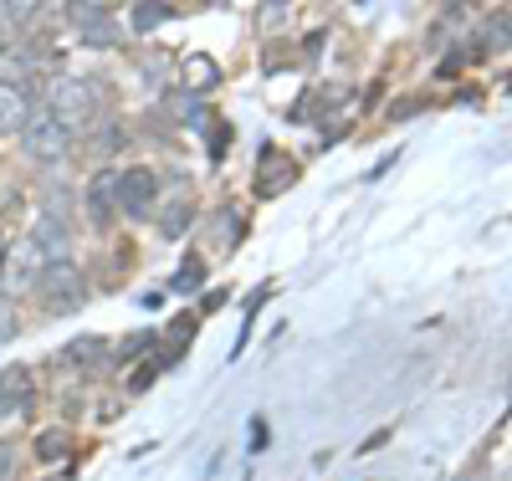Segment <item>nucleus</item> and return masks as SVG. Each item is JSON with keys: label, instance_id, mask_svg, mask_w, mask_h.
<instances>
[{"label": "nucleus", "instance_id": "11", "mask_svg": "<svg viewBox=\"0 0 512 481\" xmlns=\"http://www.w3.org/2000/svg\"><path fill=\"white\" fill-rule=\"evenodd\" d=\"M67 456H72V430H41V435H36V461L57 466V461H67Z\"/></svg>", "mask_w": 512, "mask_h": 481}, {"label": "nucleus", "instance_id": "9", "mask_svg": "<svg viewBox=\"0 0 512 481\" xmlns=\"http://www.w3.org/2000/svg\"><path fill=\"white\" fill-rule=\"evenodd\" d=\"M108 16H113L108 6H72V11H67V21L77 26V36H82V41H98V47L118 36V26H113Z\"/></svg>", "mask_w": 512, "mask_h": 481}, {"label": "nucleus", "instance_id": "19", "mask_svg": "<svg viewBox=\"0 0 512 481\" xmlns=\"http://www.w3.org/2000/svg\"><path fill=\"white\" fill-rule=\"evenodd\" d=\"M128 144V134H123V123H108L103 134H98V149H123Z\"/></svg>", "mask_w": 512, "mask_h": 481}, {"label": "nucleus", "instance_id": "20", "mask_svg": "<svg viewBox=\"0 0 512 481\" xmlns=\"http://www.w3.org/2000/svg\"><path fill=\"white\" fill-rule=\"evenodd\" d=\"M11 476H16V446L0 441V481H11Z\"/></svg>", "mask_w": 512, "mask_h": 481}, {"label": "nucleus", "instance_id": "24", "mask_svg": "<svg viewBox=\"0 0 512 481\" xmlns=\"http://www.w3.org/2000/svg\"><path fill=\"white\" fill-rule=\"evenodd\" d=\"M0 52H6V31H0Z\"/></svg>", "mask_w": 512, "mask_h": 481}, {"label": "nucleus", "instance_id": "6", "mask_svg": "<svg viewBox=\"0 0 512 481\" xmlns=\"http://www.w3.org/2000/svg\"><path fill=\"white\" fill-rule=\"evenodd\" d=\"M31 405V369L26 364H6L0 369V420Z\"/></svg>", "mask_w": 512, "mask_h": 481}, {"label": "nucleus", "instance_id": "22", "mask_svg": "<svg viewBox=\"0 0 512 481\" xmlns=\"http://www.w3.org/2000/svg\"><path fill=\"white\" fill-rule=\"evenodd\" d=\"M41 481H72V471H47V476H41Z\"/></svg>", "mask_w": 512, "mask_h": 481}, {"label": "nucleus", "instance_id": "21", "mask_svg": "<svg viewBox=\"0 0 512 481\" xmlns=\"http://www.w3.org/2000/svg\"><path fill=\"white\" fill-rule=\"evenodd\" d=\"M251 446H256V451L267 446V420H251Z\"/></svg>", "mask_w": 512, "mask_h": 481}, {"label": "nucleus", "instance_id": "18", "mask_svg": "<svg viewBox=\"0 0 512 481\" xmlns=\"http://www.w3.org/2000/svg\"><path fill=\"white\" fill-rule=\"evenodd\" d=\"M159 379V364H139L134 374H128V389H134V395H139V389H149Z\"/></svg>", "mask_w": 512, "mask_h": 481}, {"label": "nucleus", "instance_id": "5", "mask_svg": "<svg viewBox=\"0 0 512 481\" xmlns=\"http://www.w3.org/2000/svg\"><path fill=\"white\" fill-rule=\"evenodd\" d=\"M31 246L47 256V267H57V261L72 256V226L62 221V215H41V221L31 226Z\"/></svg>", "mask_w": 512, "mask_h": 481}, {"label": "nucleus", "instance_id": "10", "mask_svg": "<svg viewBox=\"0 0 512 481\" xmlns=\"http://www.w3.org/2000/svg\"><path fill=\"white\" fill-rule=\"evenodd\" d=\"M477 47L482 52H507L512 47V11H487L477 21Z\"/></svg>", "mask_w": 512, "mask_h": 481}, {"label": "nucleus", "instance_id": "4", "mask_svg": "<svg viewBox=\"0 0 512 481\" xmlns=\"http://www.w3.org/2000/svg\"><path fill=\"white\" fill-rule=\"evenodd\" d=\"M154 195H159L154 169H123L118 174V210L123 215H149L154 210Z\"/></svg>", "mask_w": 512, "mask_h": 481}, {"label": "nucleus", "instance_id": "2", "mask_svg": "<svg viewBox=\"0 0 512 481\" xmlns=\"http://www.w3.org/2000/svg\"><path fill=\"white\" fill-rule=\"evenodd\" d=\"M21 139H26L21 149H26V154H31L36 164H57V159H62V154L72 149V134H67V128H62V123H57V118H52L47 108H36V113L26 118Z\"/></svg>", "mask_w": 512, "mask_h": 481}, {"label": "nucleus", "instance_id": "16", "mask_svg": "<svg viewBox=\"0 0 512 481\" xmlns=\"http://www.w3.org/2000/svg\"><path fill=\"white\" fill-rule=\"evenodd\" d=\"M190 328H195V318H190V313H185V318H175V323L164 328V343H169V354H180V343L190 338Z\"/></svg>", "mask_w": 512, "mask_h": 481}, {"label": "nucleus", "instance_id": "7", "mask_svg": "<svg viewBox=\"0 0 512 481\" xmlns=\"http://www.w3.org/2000/svg\"><path fill=\"white\" fill-rule=\"evenodd\" d=\"M113 210H118V169H98L93 185H88V215H93V226H108Z\"/></svg>", "mask_w": 512, "mask_h": 481}, {"label": "nucleus", "instance_id": "15", "mask_svg": "<svg viewBox=\"0 0 512 481\" xmlns=\"http://www.w3.org/2000/svg\"><path fill=\"white\" fill-rule=\"evenodd\" d=\"M98 348H103L98 338H82V343H67V354H62V359H67V364H93V359H98Z\"/></svg>", "mask_w": 512, "mask_h": 481}, {"label": "nucleus", "instance_id": "13", "mask_svg": "<svg viewBox=\"0 0 512 481\" xmlns=\"http://www.w3.org/2000/svg\"><path fill=\"white\" fill-rule=\"evenodd\" d=\"M128 16H134V31H154L159 21H169V16H175V6H134Z\"/></svg>", "mask_w": 512, "mask_h": 481}, {"label": "nucleus", "instance_id": "14", "mask_svg": "<svg viewBox=\"0 0 512 481\" xmlns=\"http://www.w3.org/2000/svg\"><path fill=\"white\" fill-rule=\"evenodd\" d=\"M16 333H21V313H16L11 297H0V343H11Z\"/></svg>", "mask_w": 512, "mask_h": 481}, {"label": "nucleus", "instance_id": "1", "mask_svg": "<svg viewBox=\"0 0 512 481\" xmlns=\"http://www.w3.org/2000/svg\"><path fill=\"white\" fill-rule=\"evenodd\" d=\"M103 108V87L93 77H57L52 93H47V113L67 128V134H77V128H88Z\"/></svg>", "mask_w": 512, "mask_h": 481}, {"label": "nucleus", "instance_id": "8", "mask_svg": "<svg viewBox=\"0 0 512 481\" xmlns=\"http://www.w3.org/2000/svg\"><path fill=\"white\" fill-rule=\"evenodd\" d=\"M31 118V93L21 82H0V134H21Z\"/></svg>", "mask_w": 512, "mask_h": 481}, {"label": "nucleus", "instance_id": "3", "mask_svg": "<svg viewBox=\"0 0 512 481\" xmlns=\"http://www.w3.org/2000/svg\"><path fill=\"white\" fill-rule=\"evenodd\" d=\"M36 287H41V297H47L52 313H72V308H82V302H88V282H82L77 267H67V261H57V267L41 272Z\"/></svg>", "mask_w": 512, "mask_h": 481}, {"label": "nucleus", "instance_id": "12", "mask_svg": "<svg viewBox=\"0 0 512 481\" xmlns=\"http://www.w3.org/2000/svg\"><path fill=\"white\" fill-rule=\"evenodd\" d=\"M159 231L175 241V236H185L190 231V205L185 200H175V205H164V215H159Z\"/></svg>", "mask_w": 512, "mask_h": 481}, {"label": "nucleus", "instance_id": "17", "mask_svg": "<svg viewBox=\"0 0 512 481\" xmlns=\"http://www.w3.org/2000/svg\"><path fill=\"white\" fill-rule=\"evenodd\" d=\"M205 282V267H200V261H185V272L175 277V292H195Z\"/></svg>", "mask_w": 512, "mask_h": 481}, {"label": "nucleus", "instance_id": "23", "mask_svg": "<svg viewBox=\"0 0 512 481\" xmlns=\"http://www.w3.org/2000/svg\"><path fill=\"white\" fill-rule=\"evenodd\" d=\"M0 272H6V236H0Z\"/></svg>", "mask_w": 512, "mask_h": 481}]
</instances>
